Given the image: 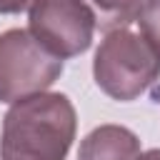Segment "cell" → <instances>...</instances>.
<instances>
[{"label":"cell","instance_id":"1","mask_svg":"<svg viewBox=\"0 0 160 160\" xmlns=\"http://www.w3.org/2000/svg\"><path fill=\"white\" fill-rule=\"evenodd\" d=\"M75 108L62 92L12 102L2 118L0 160H65L75 140Z\"/></svg>","mask_w":160,"mask_h":160},{"label":"cell","instance_id":"2","mask_svg":"<svg viewBox=\"0 0 160 160\" xmlns=\"http://www.w3.org/2000/svg\"><path fill=\"white\" fill-rule=\"evenodd\" d=\"M92 75L105 95L128 102L148 92L160 78V52L140 32L112 30L95 52Z\"/></svg>","mask_w":160,"mask_h":160},{"label":"cell","instance_id":"3","mask_svg":"<svg viewBox=\"0 0 160 160\" xmlns=\"http://www.w3.org/2000/svg\"><path fill=\"white\" fill-rule=\"evenodd\" d=\"M62 72V58L40 45L30 30H8L0 35V102L48 90Z\"/></svg>","mask_w":160,"mask_h":160},{"label":"cell","instance_id":"4","mask_svg":"<svg viewBox=\"0 0 160 160\" xmlns=\"http://www.w3.org/2000/svg\"><path fill=\"white\" fill-rule=\"evenodd\" d=\"M30 32L58 58H72L90 48L95 15L85 0H32Z\"/></svg>","mask_w":160,"mask_h":160},{"label":"cell","instance_id":"5","mask_svg":"<svg viewBox=\"0 0 160 160\" xmlns=\"http://www.w3.org/2000/svg\"><path fill=\"white\" fill-rule=\"evenodd\" d=\"M140 140L122 125H100L80 145L78 160H138Z\"/></svg>","mask_w":160,"mask_h":160},{"label":"cell","instance_id":"6","mask_svg":"<svg viewBox=\"0 0 160 160\" xmlns=\"http://www.w3.org/2000/svg\"><path fill=\"white\" fill-rule=\"evenodd\" d=\"M95 15V25L102 32L125 30L140 20L142 0H85Z\"/></svg>","mask_w":160,"mask_h":160},{"label":"cell","instance_id":"7","mask_svg":"<svg viewBox=\"0 0 160 160\" xmlns=\"http://www.w3.org/2000/svg\"><path fill=\"white\" fill-rule=\"evenodd\" d=\"M140 30L152 42V48L160 52V0H145L140 12Z\"/></svg>","mask_w":160,"mask_h":160},{"label":"cell","instance_id":"8","mask_svg":"<svg viewBox=\"0 0 160 160\" xmlns=\"http://www.w3.org/2000/svg\"><path fill=\"white\" fill-rule=\"evenodd\" d=\"M32 5V0H0V12L2 15H15V12H22Z\"/></svg>","mask_w":160,"mask_h":160},{"label":"cell","instance_id":"9","mask_svg":"<svg viewBox=\"0 0 160 160\" xmlns=\"http://www.w3.org/2000/svg\"><path fill=\"white\" fill-rule=\"evenodd\" d=\"M138 160H160V148L148 150V152H140V155H138Z\"/></svg>","mask_w":160,"mask_h":160}]
</instances>
